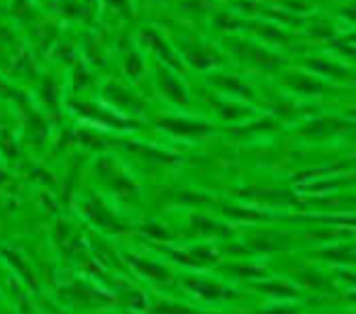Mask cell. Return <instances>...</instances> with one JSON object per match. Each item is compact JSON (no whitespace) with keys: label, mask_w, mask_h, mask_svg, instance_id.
Wrapping results in <instances>:
<instances>
[{"label":"cell","mask_w":356,"mask_h":314,"mask_svg":"<svg viewBox=\"0 0 356 314\" xmlns=\"http://www.w3.org/2000/svg\"><path fill=\"white\" fill-rule=\"evenodd\" d=\"M95 176H98V181L103 183L110 192L124 197V200H129V197L137 195V185H134V181L113 161V158H103V161H98V166H95Z\"/></svg>","instance_id":"6da1fadb"},{"label":"cell","mask_w":356,"mask_h":314,"mask_svg":"<svg viewBox=\"0 0 356 314\" xmlns=\"http://www.w3.org/2000/svg\"><path fill=\"white\" fill-rule=\"evenodd\" d=\"M186 288L191 290V292H195L198 297L203 299H210V302H222V299H232L237 297V292L234 290H229L227 285L218 283V280H210V278H186L184 280Z\"/></svg>","instance_id":"7a4b0ae2"},{"label":"cell","mask_w":356,"mask_h":314,"mask_svg":"<svg viewBox=\"0 0 356 314\" xmlns=\"http://www.w3.org/2000/svg\"><path fill=\"white\" fill-rule=\"evenodd\" d=\"M159 127L166 129L168 134H176V137H186V139H195V137H205V134H210V124L208 122H198V119H161L159 122Z\"/></svg>","instance_id":"3957f363"},{"label":"cell","mask_w":356,"mask_h":314,"mask_svg":"<svg viewBox=\"0 0 356 314\" xmlns=\"http://www.w3.org/2000/svg\"><path fill=\"white\" fill-rule=\"evenodd\" d=\"M83 210H86V215L90 217V222L98 224L100 229H108V231H122L124 229L122 222H120L118 217H115L113 212H110L108 207L98 200V197H88L86 205H83Z\"/></svg>","instance_id":"277c9868"},{"label":"cell","mask_w":356,"mask_h":314,"mask_svg":"<svg viewBox=\"0 0 356 314\" xmlns=\"http://www.w3.org/2000/svg\"><path fill=\"white\" fill-rule=\"evenodd\" d=\"M232 44H234V49L239 51V56H242L244 61L259 66V69H278V66H281V59H278L276 54H268V51H264L261 47L244 44V42H232Z\"/></svg>","instance_id":"5b68a950"},{"label":"cell","mask_w":356,"mask_h":314,"mask_svg":"<svg viewBox=\"0 0 356 314\" xmlns=\"http://www.w3.org/2000/svg\"><path fill=\"white\" fill-rule=\"evenodd\" d=\"M156 85L171 103H181V105L188 103V95H186L184 83H181L171 71L163 69V66H159V71H156Z\"/></svg>","instance_id":"8992f818"},{"label":"cell","mask_w":356,"mask_h":314,"mask_svg":"<svg viewBox=\"0 0 356 314\" xmlns=\"http://www.w3.org/2000/svg\"><path fill=\"white\" fill-rule=\"evenodd\" d=\"M293 241L291 234H286V231H259V234H254L252 239H249V246H252L254 251H283L288 249Z\"/></svg>","instance_id":"52a82bcc"},{"label":"cell","mask_w":356,"mask_h":314,"mask_svg":"<svg viewBox=\"0 0 356 314\" xmlns=\"http://www.w3.org/2000/svg\"><path fill=\"white\" fill-rule=\"evenodd\" d=\"M105 98H108L110 103L115 105V108L122 110V113H132V110L142 108V100H139L137 95L129 93L127 88L118 85V83H108V85H105Z\"/></svg>","instance_id":"ba28073f"},{"label":"cell","mask_w":356,"mask_h":314,"mask_svg":"<svg viewBox=\"0 0 356 314\" xmlns=\"http://www.w3.org/2000/svg\"><path fill=\"white\" fill-rule=\"evenodd\" d=\"M286 85L296 90V93H300V95H320V93H325V88H327L322 81L312 78V76H307V74L286 76Z\"/></svg>","instance_id":"9c48e42d"},{"label":"cell","mask_w":356,"mask_h":314,"mask_svg":"<svg viewBox=\"0 0 356 314\" xmlns=\"http://www.w3.org/2000/svg\"><path fill=\"white\" fill-rule=\"evenodd\" d=\"M132 265L142 275H147L149 280H154V283H168V280H171L168 268H163L161 263H154V261H147V258H132Z\"/></svg>","instance_id":"30bf717a"},{"label":"cell","mask_w":356,"mask_h":314,"mask_svg":"<svg viewBox=\"0 0 356 314\" xmlns=\"http://www.w3.org/2000/svg\"><path fill=\"white\" fill-rule=\"evenodd\" d=\"M69 299H76V302H83V304H98V302H108L105 295H100L98 290H93L90 285H83V283H76L66 290Z\"/></svg>","instance_id":"8fae6325"},{"label":"cell","mask_w":356,"mask_h":314,"mask_svg":"<svg viewBox=\"0 0 356 314\" xmlns=\"http://www.w3.org/2000/svg\"><path fill=\"white\" fill-rule=\"evenodd\" d=\"M298 283L312 290H330V280L322 273H317L315 268H310V265H300L298 268Z\"/></svg>","instance_id":"7c38bea8"},{"label":"cell","mask_w":356,"mask_h":314,"mask_svg":"<svg viewBox=\"0 0 356 314\" xmlns=\"http://www.w3.org/2000/svg\"><path fill=\"white\" fill-rule=\"evenodd\" d=\"M186 59L191 61L193 66H198V69H208V66H213L215 61H218V56L213 54L210 49H205V47H186L184 49Z\"/></svg>","instance_id":"4fadbf2b"},{"label":"cell","mask_w":356,"mask_h":314,"mask_svg":"<svg viewBox=\"0 0 356 314\" xmlns=\"http://www.w3.org/2000/svg\"><path fill=\"white\" fill-rule=\"evenodd\" d=\"M257 290L266 295H276V297H296L298 295V290L283 280H264V283H257Z\"/></svg>","instance_id":"5bb4252c"},{"label":"cell","mask_w":356,"mask_h":314,"mask_svg":"<svg viewBox=\"0 0 356 314\" xmlns=\"http://www.w3.org/2000/svg\"><path fill=\"white\" fill-rule=\"evenodd\" d=\"M213 83L220 85L225 93H237V95H242V98H252V90H249L242 81L232 78V76H215Z\"/></svg>","instance_id":"9a60e30c"},{"label":"cell","mask_w":356,"mask_h":314,"mask_svg":"<svg viewBox=\"0 0 356 314\" xmlns=\"http://www.w3.org/2000/svg\"><path fill=\"white\" fill-rule=\"evenodd\" d=\"M152 314H208V312H198V309L188 307V304H178V302H156Z\"/></svg>","instance_id":"2e32d148"},{"label":"cell","mask_w":356,"mask_h":314,"mask_svg":"<svg viewBox=\"0 0 356 314\" xmlns=\"http://www.w3.org/2000/svg\"><path fill=\"white\" fill-rule=\"evenodd\" d=\"M227 273H232V275H237V278H242V280H252V278H259V275H264V270L259 268V265H249V263H229L227 268Z\"/></svg>","instance_id":"e0dca14e"},{"label":"cell","mask_w":356,"mask_h":314,"mask_svg":"<svg viewBox=\"0 0 356 314\" xmlns=\"http://www.w3.org/2000/svg\"><path fill=\"white\" fill-rule=\"evenodd\" d=\"M124 69H127V74L132 78H137V76H142V59L137 54H129L127 61H124Z\"/></svg>","instance_id":"ac0fdd59"},{"label":"cell","mask_w":356,"mask_h":314,"mask_svg":"<svg viewBox=\"0 0 356 314\" xmlns=\"http://www.w3.org/2000/svg\"><path fill=\"white\" fill-rule=\"evenodd\" d=\"M257 314H298V309L293 307H271L266 312H257Z\"/></svg>","instance_id":"d6986e66"},{"label":"cell","mask_w":356,"mask_h":314,"mask_svg":"<svg viewBox=\"0 0 356 314\" xmlns=\"http://www.w3.org/2000/svg\"><path fill=\"white\" fill-rule=\"evenodd\" d=\"M110 6L115 8V10H122V13H129V0H108Z\"/></svg>","instance_id":"ffe728a7"},{"label":"cell","mask_w":356,"mask_h":314,"mask_svg":"<svg viewBox=\"0 0 356 314\" xmlns=\"http://www.w3.org/2000/svg\"><path fill=\"white\" fill-rule=\"evenodd\" d=\"M341 278H344L346 283H351L356 288V273H341Z\"/></svg>","instance_id":"44dd1931"}]
</instances>
